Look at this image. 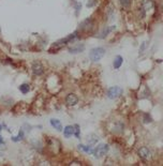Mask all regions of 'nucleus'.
Segmentation results:
<instances>
[{"mask_svg": "<svg viewBox=\"0 0 163 166\" xmlns=\"http://www.w3.org/2000/svg\"><path fill=\"white\" fill-rule=\"evenodd\" d=\"M105 55V49L102 47H95L92 48L89 53V58H90L91 61L93 62H97L99 61L101 58H103V56Z\"/></svg>", "mask_w": 163, "mask_h": 166, "instance_id": "1", "label": "nucleus"}, {"mask_svg": "<svg viewBox=\"0 0 163 166\" xmlns=\"http://www.w3.org/2000/svg\"><path fill=\"white\" fill-rule=\"evenodd\" d=\"M107 151H108V145H106V144H101V145H99L98 147H95V148L91 151V153H92L95 158L99 159V158H102L103 156H105V154L107 153Z\"/></svg>", "mask_w": 163, "mask_h": 166, "instance_id": "2", "label": "nucleus"}, {"mask_svg": "<svg viewBox=\"0 0 163 166\" xmlns=\"http://www.w3.org/2000/svg\"><path fill=\"white\" fill-rule=\"evenodd\" d=\"M106 94H107L108 99H116L122 94V89L120 87H118V86H114V87H110L108 89Z\"/></svg>", "mask_w": 163, "mask_h": 166, "instance_id": "3", "label": "nucleus"}, {"mask_svg": "<svg viewBox=\"0 0 163 166\" xmlns=\"http://www.w3.org/2000/svg\"><path fill=\"white\" fill-rule=\"evenodd\" d=\"M85 49V46H84L83 43H77V44H74V45L70 46L68 48L69 53L71 54H78V53H82L83 50Z\"/></svg>", "mask_w": 163, "mask_h": 166, "instance_id": "4", "label": "nucleus"}, {"mask_svg": "<svg viewBox=\"0 0 163 166\" xmlns=\"http://www.w3.org/2000/svg\"><path fill=\"white\" fill-rule=\"evenodd\" d=\"M32 72H33V74L37 76L42 75L43 72H44V68H43L42 63L39 62V61H35L32 64Z\"/></svg>", "mask_w": 163, "mask_h": 166, "instance_id": "5", "label": "nucleus"}, {"mask_svg": "<svg viewBox=\"0 0 163 166\" xmlns=\"http://www.w3.org/2000/svg\"><path fill=\"white\" fill-rule=\"evenodd\" d=\"M78 102V98L74 93H70L65 96V104L68 106H75Z\"/></svg>", "mask_w": 163, "mask_h": 166, "instance_id": "6", "label": "nucleus"}, {"mask_svg": "<svg viewBox=\"0 0 163 166\" xmlns=\"http://www.w3.org/2000/svg\"><path fill=\"white\" fill-rule=\"evenodd\" d=\"M92 26H93V22L91 19H86L84 20L83 23L80 24V29L83 31H89L92 29Z\"/></svg>", "mask_w": 163, "mask_h": 166, "instance_id": "7", "label": "nucleus"}, {"mask_svg": "<svg viewBox=\"0 0 163 166\" xmlns=\"http://www.w3.org/2000/svg\"><path fill=\"white\" fill-rule=\"evenodd\" d=\"M137 153H138V156H140V158L146 160V159H148L149 156H150V151H149V149H148L147 147H140L137 150Z\"/></svg>", "mask_w": 163, "mask_h": 166, "instance_id": "8", "label": "nucleus"}, {"mask_svg": "<svg viewBox=\"0 0 163 166\" xmlns=\"http://www.w3.org/2000/svg\"><path fill=\"white\" fill-rule=\"evenodd\" d=\"M63 135L67 138H70L71 136L74 135V126H65V130H63Z\"/></svg>", "mask_w": 163, "mask_h": 166, "instance_id": "9", "label": "nucleus"}, {"mask_svg": "<svg viewBox=\"0 0 163 166\" xmlns=\"http://www.w3.org/2000/svg\"><path fill=\"white\" fill-rule=\"evenodd\" d=\"M114 29H115V26H112V27H106V28H104L102 31H101L100 33H99V35H98V38L99 39H103V38H105L106 35L108 34V33L110 32V31H113Z\"/></svg>", "mask_w": 163, "mask_h": 166, "instance_id": "10", "label": "nucleus"}, {"mask_svg": "<svg viewBox=\"0 0 163 166\" xmlns=\"http://www.w3.org/2000/svg\"><path fill=\"white\" fill-rule=\"evenodd\" d=\"M87 143L89 144V145H95V143H98L99 141V136L95 135V134H90V135L87 136Z\"/></svg>", "mask_w": 163, "mask_h": 166, "instance_id": "11", "label": "nucleus"}, {"mask_svg": "<svg viewBox=\"0 0 163 166\" xmlns=\"http://www.w3.org/2000/svg\"><path fill=\"white\" fill-rule=\"evenodd\" d=\"M50 124L53 128H55L57 131H61L62 130V126H61V122L60 120H58V119H50Z\"/></svg>", "mask_w": 163, "mask_h": 166, "instance_id": "12", "label": "nucleus"}, {"mask_svg": "<svg viewBox=\"0 0 163 166\" xmlns=\"http://www.w3.org/2000/svg\"><path fill=\"white\" fill-rule=\"evenodd\" d=\"M122 63H123V58L121 57V56H116V58L115 60H114V68L115 69H119L121 66H122Z\"/></svg>", "mask_w": 163, "mask_h": 166, "instance_id": "13", "label": "nucleus"}, {"mask_svg": "<svg viewBox=\"0 0 163 166\" xmlns=\"http://www.w3.org/2000/svg\"><path fill=\"white\" fill-rule=\"evenodd\" d=\"M78 149L80 151H83V152H87V153H91V148L89 146H84V145H78Z\"/></svg>", "mask_w": 163, "mask_h": 166, "instance_id": "14", "label": "nucleus"}, {"mask_svg": "<svg viewBox=\"0 0 163 166\" xmlns=\"http://www.w3.org/2000/svg\"><path fill=\"white\" fill-rule=\"evenodd\" d=\"M29 85L28 84H23V85H20V92L22 93H24V94H26L27 92H29Z\"/></svg>", "mask_w": 163, "mask_h": 166, "instance_id": "15", "label": "nucleus"}, {"mask_svg": "<svg viewBox=\"0 0 163 166\" xmlns=\"http://www.w3.org/2000/svg\"><path fill=\"white\" fill-rule=\"evenodd\" d=\"M24 138V132L23 131H20L18 133V136H15V137H12V141H20Z\"/></svg>", "mask_w": 163, "mask_h": 166, "instance_id": "16", "label": "nucleus"}, {"mask_svg": "<svg viewBox=\"0 0 163 166\" xmlns=\"http://www.w3.org/2000/svg\"><path fill=\"white\" fill-rule=\"evenodd\" d=\"M119 2H120V4L122 5V7L128 8V7H130V4H131V0H119Z\"/></svg>", "mask_w": 163, "mask_h": 166, "instance_id": "17", "label": "nucleus"}, {"mask_svg": "<svg viewBox=\"0 0 163 166\" xmlns=\"http://www.w3.org/2000/svg\"><path fill=\"white\" fill-rule=\"evenodd\" d=\"M74 135L77 137V138H80V126H77V124H75L74 126Z\"/></svg>", "mask_w": 163, "mask_h": 166, "instance_id": "18", "label": "nucleus"}, {"mask_svg": "<svg viewBox=\"0 0 163 166\" xmlns=\"http://www.w3.org/2000/svg\"><path fill=\"white\" fill-rule=\"evenodd\" d=\"M147 46H148V42H144L143 44H142V46H140V53L143 54V52L146 49V48H147Z\"/></svg>", "mask_w": 163, "mask_h": 166, "instance_id": "19", "label": "nucleus"}, {"mask_svg": "<svg viewBox=\"0 0 163 166\" xmlns=\"http://www.w3.org/2000/svg\"><path fill=\"white\" fill-rule=\"evenodd\" d=\"M5 141H3V137L1 135H0V144H3Z\"/></svg>", "mask_w": 163, "mask_h": 166, "instance_id": "20", "label": "nucleus"}, {"mask_svg": "<svg viewBox=\"0 0 163 166\" xmlns=\"http://www.w3.org/2000/svg\"><path fill=\"white\" fill-rule=\"evenodd\" d=\"M1 130H2V126H1V124H0V131H1Z\"/></svg>", "mask_w": 163, "mask_h": 166, "instance_id": "21", "label": "nucleus"}]
</instances>
